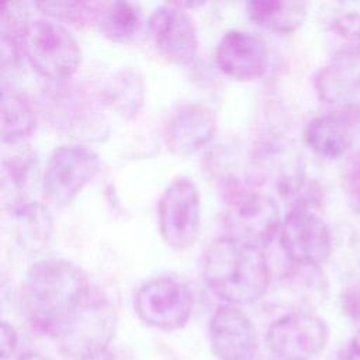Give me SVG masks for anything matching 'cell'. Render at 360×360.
I'll return each mask as SVG.
<instances>
[{"label": "cell", "instance_id": "30bf717a", "mask_svg": "<svg viewBox=\"0 0 360 360\" xmlns=\"http://www.w3.org/2000/svg\"><path fill=\"white\" fill-rule=\"evenodd\" d=\"M98 156L80 145H63L49 158L42 188L45 197L55 204L70 202L98 170Z\"/></svg>", "mask_w": 360, "mask_h": 360}, {"label": "cell", "instance_id": "8fae6325", "mask_svg": "<svg viewBox=\"0 0 360 360\" xmlns=\"http://www.w3.org/2000/svg\"><path fill=\"white\" fill-rule=\"evenodd\" d=\"M148 25L156 49L170 62L187 63L195 56L198 48L195 25L176 3L155 8Z\"/></svg>", "mask_w": 360, "mask_h": 360}, {"label": "cell", "instance_id": "d6986e66", "mask_svg": "<svg viewBox=\"0 0 360 360\" xmlns=\"http://www.w3.org/2000/svg\"><path fill=\"white\" fill-rule=\"evenodd\" d=\"M142 13L138 4L129 1L108 3L101 18V30L107 38L115 42L129 39L141 27Z\"/></svg>", "mask_w": 360, "mask_h": 360}, {"label": "cell", "instance_id": "e0dca14e", "mask_svg": "<svg viewBox=\"0 0 360 360\" xmlns=\"http://www.w3.org/2000/svg\"><path fill=\"white\" fill-rule=\"evenodd\" d=\"M248 17L256 24L278 31H295L307 17V4L302 1L256 0L246 3Z\"/></svg>", "mask_w": 360, "mask_h": 360}, {"label": "cell", "instance_id": "603a6c76", "mask_svg": "<svg viewBox=\"0 0 360 360\" xmlns=\"http://www.w3.org/2000/svg\"><path fill=\"white\" fill-rule=\"evenodd\" d=\"M346 186L353 200L360 204V156L352 162L346 173Z\"/></svg>", "mask_w": 360, "mask_h": 360}, {"label": "cell", "instance_id": "484cf974", "mask_svg": "<svg viewBox=\"0 0 360 360\" xmlns=\"http://www.w3.org/2000/svg\"><path fill=\"white\" fill-rule=\"evenodd\" d=\"M86 360H115V359L111 354H108V352H105V353H101L98 356H94V357H90Z\"/></svg>", "mask_w": 360, "mask_h": 360}, {"label": "cell", "instance_id": "5b68a950", "mask_svg": "<svg viewBox=\"0 0 360 360\" xmlns=\"http://www.w3.org/2000/svg\"><path fill=\"white\" fill-rule=\"evenodd\" d=\"M115 328V309L96 288L89 302L58 339L60 350L69 360H86L105 353Z\"/></svg>", "mask_w": 360, "mask_h": 360}, {"label": "cell", "instance_id": "6da1fadb", "mask_svg": "<svg viewBox=\"0 0 360 360\" xmlns=\"http://www.w3.org/2000/svg\"><path fill=\"white\" fill-rule=\"evenodd\" d=\"M94 291L86 273L73 263L45 260L35 264L22 283V311L38 333L59 339Z\"/></svg>", "mask_w": 360, "mask_h": 360}, {"label": "cell", "instance_id": "4fadbf2b", "mask_svg": "<svg viewBox=\"0 0 360 360\" xmlns=\"http://www.w3.org/2000/svg\"><path fill=\"white\" fill-rule=\"evenodd\" d=\"M215 60L226 76L236 80H252L264 73L269 52L264 41L255 32L231 30L218 42Z\"/></svg>", "mask_w": 360, "mask_h": 360}, {"label": "cell", "instance_id": "2e32d148", "mask_svg": "<svg viewBox=\"0 0 360 360\" xmlns=\"http://www.w3.org/2000/svg\"><path fill=\"white\" fill-rule=\"evenodd\" d=\"M315 89L328 104L345 111L360 110V69L354 60L332 59L316 73Z\"/></svg>", "mask_w": 360, "mask_h": 360}, {"label": "cell", "instance_id": "3957f363", "mask_svg": "<svg viewBox=\"0 0 360 360\" xmlns=\"http://www.w3.org/2000/svg\"><path fill=\"white\" fill-rule=\"evenodd\" d=\"M21 48L31 66L44 77L60 80L72 76L80 63V48L59 22L45 18L25 24Z\"/></svg>", "mask_w": 360, "mask_h": 360}, {"label": "cell", "instance_id": "5bb4252c", "mask_svg": "<svg viewBox=\"0 0 360 360\" xmlns=\"http://www.w3.org/2000/svg\"><path fill=\"white\" fill-rule=\"evenodd\" d=\"M217 129L214 112L204 104H183L165 124V142L177 155H191L207 145Z\"/></svg>", "mask_w": 360, "mask_h": 360}, {"label": "cell", "instance_id": "9c48e42d", "mask_svg": "<svg viewBox=\"0 0 360 360\" xmlns=\"http://www.w3.org/2000/svg\"><path fill=\"white\" fill-rule=\"evenodd\" d=\"M280 243L290 260L302 267L323 263L332 252L328 225L309 207H291L280 225Z\"/></svg>", "mask_w": 360, "mask_h": 360}, {"label": "cell", "instance_id": "277c9868", "mask_svg": "<svg viewBox=\"0 0 360 360\" xmlns=\"http://www.w3.org/2000/svg\"><path fill=\"white\" fill-rule=\"evenodd\" d=\"M225 224L231 236L259 245L273 238L281 222L277 207L264 193L239 180H229L224 188Z\"/></svg>", "mask_w": 360, "mask_h": 360}, {"label": "cell", "instance_id": "cb8c5ba5", "mask_svg": "<svg viewBox=\"0 0 360 360\" xmlns=\"http://www.w3.org/2000/svg\"><path fill=\"white\" fill-rule=\"evenodd\" d=\"M347 360H360V330L352 338L349 343Z\"/></svg>", "mask_w": 360, "mask_h": 360}, {"label": "cell", "instance_id": "ffe728a7", "mask_svg": "<svg viewBox=\"0 0 360 360\" xmlns=\"http://www.w3.org/2000/svg\"><path fill=\"white\" fill-rule=\"evenodd\" d=\"M333 59L356 60L360 56V13L349 11L336 17L329 27Z\"/></svg>", "mask_w": 360, "mask_h": 360}, {"label": "cell", "instance_id": "d4e9b609", "mask_svg": "<svg viewBox=\"0 0 360 360\" xmlns=\"http://www.w3.org/2000/svg\"><path fill=\"white\" fill-rule=\"evenodd\" d=\"M17 360H51V359L46 357V356H42V354H39V353H28V354H25V356L18 357Z\"/></svg>", "mask_w": 360, "mask_h": 360}, {"label": "cell", "instance_id": "ac0fdd59", "mask_svg": "<svg viewBox=\"0 0 360 360\" xmlns=\"http://www.w3.org/2000/svg\"><path fill=\"white\" fill-rule=\"evenodd\" d=\"M35 128V112L28 101L17 90L1 87V138L4 142H18Z\"/></svg>", "mask_w": 360, "mask_h": 360}, {"label": "cell", "instance_id": "9a60e30c", "mask_svg": "<svg viewBox=\"0 0 360 360\" xmlns=\"http://www.w3.org/2000/svg\"><path fill=\"white\" fill-rule=\"evenodd\" d=\"M335 111L314 118L304 131L307 146L316 155L326 159L343 156L353 143L354 120L357 111Z\"/></svg>", "mask_w": 360, "mask_h": 360}, {"label": "cell", "instance_id": "52a82bcc", "mask_svg": "<svg viewBox=\"0 0 360 360\" xmlns=\"http://www.w3.org/2000/svg\"><path fill=\"white\" fill-rule=\"evenodd\" d=\"M158 215L166 245L174 250L190 248L200 229V194L195 184L186 177L173 180L160 195Z\"/></svg>", "mask_w": 360, "mask_h": 360}, {"label": "cell", "instance_id": "7a4b0ae2", "mask_svg": "<svg viewBox=\"0 0 360 360\" xmlns=\"http://www.w3.org/2000/svg\"><path fill=\"white\" fill-rule=\"evenodd\" d=\"M202 273L211 291L231 304L257 301L270 283L269 263L260 246L231 235L208 245Z\"/></svg>", "mask_w": 360, "mask_h": 360}, {"label": "cell", "instance_id": "7c38bea8", "mask_svg": "<svg viewBox=\"0 0 360 360\" xmlns=\"http://www.w3.org/2000/svg\"><path fill=\"white\" fill-rule=\"evenodd\" d=\"M208 336L219 360H256L259 340L252 321L238 308L219 307L211 316Z\"/></svg>", "mask_w": 360, "mask_h": 360}, {"label": "cell", "instance_id": "4316f807", "mask_svg": "<svg viewBox=\"0 0 360 360\" xmlns=\"http://www.w3.org/2000/svg\"><path fill=\"white\" fill-rule=\"evenodd\" d=\"M357 118H359V120H357V121H359V122H360V110H357Z\"/></svg>", "mask_w": 360, "mask_h": 360}, {"label": "cell", "instance_id": "7402d4cb", "mask_svg": "<svg viewBox=\"0 0 360 360\" xmlns=\"http://www.w3.org/2000/svg\"><path fill=\"white\" fill-rule=\"evenodd\" d=\"M18 345V338H17V332L14 330V328L11 325H8L7 322L1 323V329H0V353H1V359L6 360L7 357H10L14 350L17 349Z\"/></svg>", "mask_w": 360, "mask_h": 360}, {"label": "cell", "instance_id": "8992f818", "mask_svg": "<svg viewBox=\"0 0 360 360\" xmlns=\"http://www.w3.org/2000/svg\"><path fill=\"white\" fill-rule=\"evenodd\" d=\"M138 316L149 326L162 330L183 328L193 311V294L180 280L156 277L143 283L135 295Z\"/></svg>", "mask_w": 360, "mask_h": 360}, {"label": "cell", "instance_id": "ba28073f", "mask_svg": "<svg viewBox=\"0 0 360 360\" xmlns=\"http://www.w3.org/2000/svg\"><path fill=\"white\" fill-rule=\"evenodd\" d=\"M328 339L326 322L307 311L280 316L266 335L269 349L278 360H312L325 349Z\"/></svg>", "mask_w": 360, "mask_h": 360}, {"label": "cell", "instance_id": "44dd1931", "mask_svg": "<svg viewBox=\"0 0 360 360\" xmlns=\"http://www.w3.org/2000/svg\"><path fill=\"white\" fill-rule=\"evenodd\" d=\"M37 7L52 18L62 20L76 27L89 25L103 18L108 3L100 1H41Z\"/></svg>", "mask_w": 360, "mask_h": 360}]
</instances>
